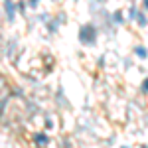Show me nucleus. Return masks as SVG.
<instances>
[{
    "mask_svg": "<svg viewBox=\"0 0 148 148\" xmlns=\"http://www.w3.org/2000/svg\"><path fill=\"white\" fill-rule=\"evenodd\" d=\"M95 28L93 26H83L81 32H79V40H81L83 44H87V46H91L93 42H95Z\"/></svg>",
    "mask_w": 148,
    "mask_h": 148,
    "instance_id": "f257e3e1",
    "label": "nucleus"
},
{
    "mask_svg": "<svg viewBox=\"0 0 148 148\" xmlns=\"http://www.w3.org/2000/svg\"><path fill=\"white\" fill-rule=\"evenodd\" d=\"M8 99V85L4 81V77L0 75V107H2V103Z\"/></svg>",
    "mask_w": 148,
    "mask_h": 148,
    "instance_id": "f03ea898",
    "label": "nucleus"
},
{
    "mask_svg": "<svg viewBox=\"0 0 148 148\" xmlns=\"http://www.w3.org/2000/svg\"><path fill=\"white\" fill-rule=\"evenodd\" d=\"M4 6H6V16H8V20H14V6H12V0H4Z\"/></svg>",
    "mask_w": 148,
    "mask_h": 148,
    "instance_id": "7ed1b4c3",
    "label": "nucleus"
},
{
    "mask_svg": "<svg viewBox=\"0 0 148 148\" xmlns=\"http://www.w3.org/2000/svg\"><path fill=\"white\" fill-rule=\"evenodd\" d=\"M136 53H138L140 57H146V55H148V51L144 48H136Z\"/></svg>",
    "mask_w": 148,
    "mask_h": 148,
    "instance_id": "20e7f679",
    "label": "nucleus"
},
{
    "mask_svg": "<svg viewBox=\"0 0 148 148\" xmlns=\"http://www.w3.org/2000/svg\"><path fill=\"white\" fill-rule=\"evenodd\" d=\"M36 140H38L40 144H44V142H48V138H46L44 134H38V136H36Z\"/></svg>",
    "mask_w": 148,
    "mask_h": 148,
    "instance_id": "39448f33",
    "label": "nucleus"
},
{
    "mask_svg": "<svg viewBox=\"0 0 148 148\" xmlns=\"http://www.w3.org/2000/svg\"><path fill=\"white\" fill-rule=\"evenodd\" d=\"M138 24H140V26H146V18H144V14H138Z\"/></svg>",
    "mask_w": 148,
    "mask_h": 148,
    "instance_id": "423d86ee",
    "label": "nucleus"
},
{
    "mask_svg": "<svg viewBox=\"0 0 148 148\" xmlns=\"http://www.w3.org/2000/svg\"><path fill=\"white\" fill-rule=\"evenodd\" d=\"M38 2H40V0H30V6H36Z\"/></svg>",
    "mask_w": 148,
    "mask_h": 148,
    "instance_id": "0eeeda50",
    "label": "nucleus"
},
{
    "mask_svg": "<svg viewBox=\"0 0 148 148\" xmlns=\"http://www.w3.org/2000/svg\"><path fill=\"white\" fill-rule=\"evenodd\" d=\"M144 87H146V89H148V79H146V83H144Z\"/></svg>",
    "mask_w": 148,
    "mask_h": 148,
    "instance_id": "6e6552de",
    "label": "nucleus"
},
{
    "mask_svg": "<svg viewBox=\"0 0 148 148\" xmlns=\"http://www.w3.org/2000/svg\"><path fill=\"white\" fill-rule=\"evenodd\" d=\"M144 4H146V8H148V0H144Z\"/></svg>",
    "mask_w": 148,
    "mask_h": 148,
    "instance_id": "1a4fd4ad",
    "label": "nucleus"
},
{
    "mask_svg": "<svg viewBox=\"0 0 148 148\" xmlns=\"http://www.w3.org/2000/svg\"><path fill=\"white\" fill-rule=\"evenodd\" d=\"M122 148H124V146H122Z\"/></svg>",
    "mask_w": 148,
    "mask_h": 148,
    "instance_id": "9d476101",
    "label": "nucleus"
}]
</instances>
